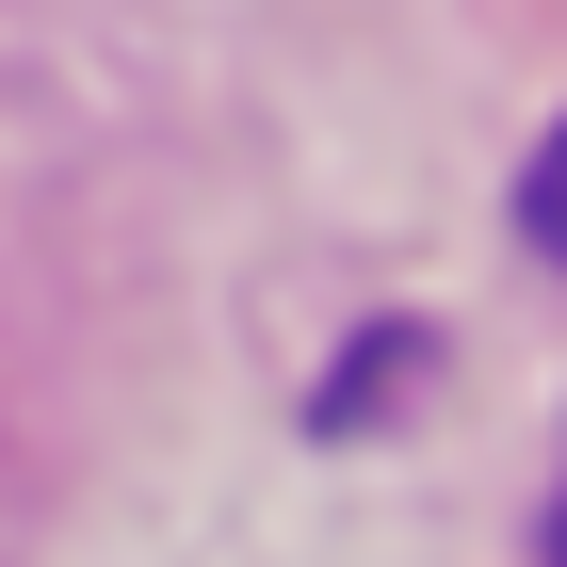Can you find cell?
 <instances>
[{"mask_svg": "<svg viewBox=\"0 0 567 567\" xmlns=\"http://www.w3.org/2000/svg\"><path fill=\"white\" fill-rule=\"evenodd\" d=\"M519 227H535V260H567V114H551V146L519 163Z\"/></svg>", "mask_w": 567, "mask_h": 567, "instance_id": "1", "label": "cell"}, {"mask_svg": "<svg viewBox=\"0 0 567 567\" xmlns=\"http://www.w3.org/2000/svg\"><path fill=\"white\" fill-rule=\"evenodd\" d=\"M551 567H567V503H551Z\"/></svg>", "mask_w": 567, "mask_h": 567, "instance_id": "2", "label": "cell"}]
</instances>
